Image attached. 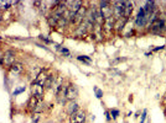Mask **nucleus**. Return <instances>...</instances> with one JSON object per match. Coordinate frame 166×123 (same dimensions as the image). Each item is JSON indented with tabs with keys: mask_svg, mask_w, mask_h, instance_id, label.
I'll return each instance as SVG.
<instances>
[{
	"mask_svg": "<svg viewBox=\"0 0 166 123\" xmlns=\"http://www.w3.org/2000/svg\"><path fill=\"white\" fill-rule=\"evenodd\" d=\"M78 96V89L76 85L73 84H68L66 87H65V97L66 100L68 101H74Z\"/></svg>",
	"mask_w": 166,
	"mask_h": 123,
	"instance_id": "1",
	"label": "nucleus"
},
{
	"mask_svg": "<svg viewBox=\"0 0 166 123\" xmlns=\"http://www.w3.org/2000/svg\"><path fill=\"white\" fill-rule=\"evenodd\" d=\"M123 9H124V2H114L113 3V16L115 20L123 19Z\"/></svg>",
	"mask_w": 166,
	"mask_h": 123,
	"instance_id": "2",
	"label": "nucleus"
},
{
	"mask_svg": "<svg viewBox=\"0 0 166 123\" xmlns=\"http://www.w3.org/2000/svg\"><path fill=\"white\" fill-rule=\"evenodd\" d=\"M31 92H32V96L34 97H36L37 100H42L43 99V92H45V89H43V86H41V85H39V84H36V83H31Z\"/></svg>",
	"mask_w": 166,
	"mask_h": 123,
	"instance_id": "3",
	"label": "nucleus"
},
{
	"mask_svg": "<svg viewBox=\"0 0 166 123\" xmlns=\"http://www.w3.org/2000/svg\"><path fill=\"white\" fill-rule=\"evenodd\" d=\"M164 26H165V21H164V19L159 17V19H156L155 21H153L151 24H150V26H149V31H150V32H160V31L164 30Z\"/></svg>",
	"mask_w": 166,
	"mask_h": 123,
	"instance_id": "4",
	"label": "nucleus"
},
{
	"mask_svg": "<svg viewBox=\"0 0 166 123\" xmlns=\"http://www.w3.org/2000/svg\"><path fill=\"white\" fill-rule=\"evenodd\" d=\"M86 122V113L84 111L78 110L69 116V123H84Z\"/></svg>",
	"mask_w": 166,
	"mask_h": 123,
	"instance_id": "5",
	"label": "nucleus"
},
{
	"mask_svg": "<svg viewBox=\"0 0 166 123\" xmlns=\"http://www.w3.org/2000/svg\"><path fill=\"white\" fill-rule=\"evenodd\" d=\"M146 21H147V17H146V14L144 11V8H140L138 16H137V19H135V24H137L138 27H143V26H145Z\"/></svg>",
	"mask_w": 166,
	"mask_h": 123,
	"instance_id": "6",
	"label": "nucleus"
},
{
	"mask_svg": "<svg viewBox=\"0 0 166 123\" xmlns=\"http://www.w3.org/2000/svg\"><path fill=\"white\" fill-rule=\"evenodd\" d=\"M3 60H4V64L8 67H11L15 63V53L12 51H6L3 55Z\"/></svg>",
	"mask_w": 166,
	"mask_h": 123,
	"instance_id": "7",
	"label": "nucleus"
},
{
	"mask_svg": "<svg viewBox=\"0 0 166 123\" xmlns=\"http://www.w3.org/2000/svg\"><path fill=\"white\" fill-rule=\"evenodd\" d=\"M103 31H105V32H110V31L114 30V26H115V19L114 16L109 17V19H105L103 21Z\"/></svg>",
	"mask_w": 166,
	"mask_h": 123,
	"instance_id": "8",
	"label": "nucleus"
},
{
	"mask_svg": "<svg viewBox=\"0 0 166 123\" xmlns=\"http://www.w3.org/2000/svg\"><path fill=\"white\" fill-rule=\"evenodd\" d=\"M49 73L47 71H40L39 74H37V76L35 78V80H34V83H36V84H39V85H41V86H45V83H46V80H47V78H49Z\"/></svg>",
	"mask_w": 166,
	"mask_h": 123,
	"instance_id": "9",
	"label": "nucleus"
},
{
	"mask_svg": "<svg viewBox=\"0 0 166 123\" xmlns=\"http://www.w3.org/2000/svg\"><path fill=\"white\" fill-rule=\"evenodd\" d=\"M133 3L131 2H124V9H123V19L128 20L131 16L133 12Z\"/></svg>",
	"mask_w": 166,
	"mask_h": 123,
	"instance_id": "10",
	"label": "nucleus"
},
{
	"mask_svg": "<svg viewBox=\"0 0 166 123\" xmlns=\"http://www.w3.org/2000/svg\"><path fill=\"white\" fill-rule=\"evenodd\" d=\"M66 110H67V113L71 116L72 113L77 112L80 109H78V105H77V102H76V101H69V102H68V105L66 106Z\"/></svg>",
	"mask_w": 166,
	"mask_h": 123,
	"instance_id": "11",
	"label": "nucleus"
},
{
	"mask_svg": "<svg viewBox=\"0 0 166 123\" xmlns=\"http://www.w3.org/2000/svg\"><path fill=\"white\" fill-rule=\"evenodd\" d=\"M39 102H40V100H37L36 97L31 96V97H30V99H29V102H27V109H29L30 111H32V112H35V110H36V107H37Z\"/></svg>",
	"mask_w": 166,
	"mask_h": 123,
	"instance_id": "12",
	"label": "nucleus"
},
{
	"mask_svg": "<svg viewBox=\"0 0 166 123\" xmlns=\"http://www.w3.org/2000/svg\"><path fill=\"white\" fill-rule=\"evenodd\" d=\"M10 70L14 73V74H21L22 70H24V65L21 63H19V62H15V63L10 67Z\"/></svg>",
	"mask_w": 166,
	"mask_h": 123,
	"instance_id": "13",
	"label": "nucleus"
},
{
	"mask_svg": "<svg viewBox=\"0 0 166 123\" xmlns=\"http://www.w3.org/2000/svg\"><path fill=\"white\" fill-rule=\"evenodd\" d=\"M15 4H18V2H15V3H12V2H0V9L8 11L10 9V6H12Z\"/></svg>",
	"mask_w": 166,
	"mask_h": 123,
	"instance_id": "14",
	"label": "nucleus"
},
{
	"mask_svg": "<svg viewBox=\"0 0 166 123\" xmlns=\"http://www.w3.org/2000/svg\"><path fill=\"white\" fill-rule=\"evenodd\" d=\"M55 78H56V76H53V75H49V78H47L46 83H45V86H43V87H46V89H51V87H52V85H53Z\"/></svg>",
	"mask_w": 166,
	"mask_h": 123,
	"instance_id": "15",
	"label": "nucleus"
},
{
	"mask_svg": "<svg viewBox=\"0 0 166 123\" xmlns=\"http://www.w3.org/2000/svg\"><path fill=\"white\" fill-rule=\"evenodd\" d=\"M77 58H78V60H81V62H86V63H90V58H89V57H87V55H78Z\"/></svg>",
	"mask_w": 166,
	"mask_h": 123,
	"instance_id": "16",
	"label": "nucleus"
},
{
	"mask_svg": "<svg viewBox=\"0 0 166 123\" xmlns=\"http://www.w3.org/2000/svg\"><path fill=\"white\" fill-rule=\"evenodd\" d=\"M10 16H11V15H10V12H9V11H5V12L2 15V20H8Z\"/></svg>",
	"mask_w": 166,
	"mask_h": 123,
	"instance_id": "17",
	"label": "nucleus"
},
{
	"mask_svg": "<svg viewBox=\"0 0 166 123\" xmlns=\"http://www.w3.org/2000/svg\"><path fill=\"white\" fill-rule=\"evenodd\" d=\"M110 113H112V117H113L114 119L119 116V111H118V110H112V111H110Z\"/></svg>",
	"mask_w": 166,
	"mask_h": 123,
	"instance_id": "18",
	"label": "nucleus"
},
{
	"mask_svg": "<svg viewBox=\"0 0 166 123\" xmlns=\"http://www.w3.org/2000/svg\"><path fill=\"white\" fill-rule=\"evenodd\" d=\"M39 119H40V115L39 113H34L32 115V121L36 123V122H39Z\"/></svg>",
	"mask_w": 166,
	"mask_h": 123,
	"instance_id": "19",
	"label": "nucleus"
},
{
	"mask_svg": "<svg viewBox=\"0 0 166 123\" xmlns=\"http://www.w3.org/2000/svg\"><path fill=\"white\" fill-rule=\"evenodd\" d=\"M25 90V86H22V87H20V89H18L16 91H14V95H18V94H20V92H22Z\"/></svg>",
	"mask_w": 166,
	"mask_h": 123,
	"instance_id": "20",
	"label": "nucleus"
},
{
	"mask_svg": "<svg viewBox=\"0 0 166 123\" xmlns=\"http://www.w3.org/2000/svg\"><path fill=\"white\" fill-rule=\"evenodd\" d=\"M61 52H62L63 54H66V55H69V51H68L67 48H61Z\"/></svg>",
	"mask_w": 166,
	"mask_h": 123,
	"instance_id": "21",
	"label": "nucleus"
},
{
	"mask_svg": "<svg viewBox=\"0 0 166 123\" xmlns=\"http://www.w3.org/2000/svg\"><path fill=\"white\" fill-rule=\"evenodd\" d=\"M96 92H97V97H98V99H100V97H102V91L96 89Z\"/></svg>",
	"mask_w": 166,
	"mask_h": 123,
	"instance_id": "22",
	"label": "nucleus"
},
{
	"mask_svg": "<svg viewBox=\"0 0 166 123\" xmlns=\"http://www.w3.org/2000/svg\"><path fill=\"white\" fill-rule=\"evenodd\" d=\"M40 38H41V39H42V41H45V42H46V43H52V42H51V41H50V39H47V38H45V37H43V36H40Z\"/></svg>",
	"mask_w": 166,
	"mask_h": 123,
	"instance_id": "23",
	"label": "nucleus"
},
{
	"mask_svg": "<svg viewBox=\"0 0 166 123\" xmlns=\"http://www.w3.org/2000/svg\"><path fill=\"white\" fill-rule=\"evenodd\" d=\"M145 116H146V111H144V113H143V116H141V121H140V123H144V121H145Z\"/></svg>",
	"mask_w": 166,
	"mask_h": 123,
	"instance_id": "24",
	"label": "nucleus"
},
{
	"mask_svg": "<svg viewBox=\"0 0 166 123\" xmlns=\"http://www.w3.org/2000/svg\"><path fill=\"white\" fill-rule=\"evenodd\" d=\"M164 48V46H160V47H156L155 49H154V52H158V51H160V49H162Z\"/></svg>",
	"mask_w": 166,
	"mask_h": 123,
	"instance_id": "25",
	"label": "nucleus"
},
{
	"mask_svg": "<svg viewBox=\"0 0 166 123\" xmlns=\"http://www.w3.org/2000/svg\"><path fill=\"white\" fill-rule=\"evenodd\" d=\"M164 103H165V105H166V99H165V100H164Z\"/></svg>",
	"mask_w": 166,
	"mask_h": 123,
	"instance_id": "26",
	"label": "nucleus"
}]
</instances>
